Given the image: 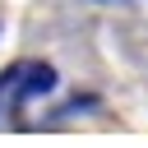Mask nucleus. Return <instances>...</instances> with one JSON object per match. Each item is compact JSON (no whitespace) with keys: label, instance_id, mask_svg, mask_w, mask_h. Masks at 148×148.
Segmentation results:
<instances>
[{"label":"nucleus","instance_id":"1","mask_svg":"<svg viewBox=\"0 0 148 148\" xmlns=\"http://www.w3.org/2000/svg\"><path fill=\"white\" fill-rule=\"evenodd\" d=\"M56 88V69L51 65H23V88L14 92L18 102H28V97H42V92H51Z\"/></svg>","mask_w":148,"mask_h":148}]
</instances>
